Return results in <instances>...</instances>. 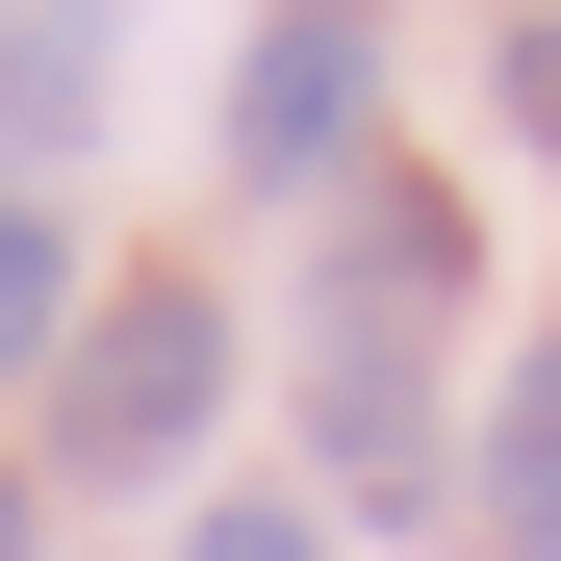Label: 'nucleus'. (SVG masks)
<instances>
[{
	"instance_id": "1",
	"label": "nucleus",
	"mask_w": 561,
	"mask_h": 561,
	"mask_svg": "<svg viewBox=\"0 0 561 561\" xmlns=\"http://www.w3.org/2000/svg\"><path fill=\"white\" fill-rule=\"evenodd\" d=\"M205 409H230V280H103V307H77V357H51V459L77 485H179V459H205Z\"/></svg>"
},
{
	"instance_id": "2",
	"label": "nucleus",
	"mask_w": 561,
	"mask_h": 561,
	"mask_svg": "<svg viewBox=\"0 0 561 561\" xmlns=\"http://www.w3.org/2000/svg\"><path fill=\"white\" fill-rule=\"evenodd\" d=\"M459 280H485V230H459V205H357L332 280H307V357H434Z\"/></svg>"
},
{
	"instance_id": "9",
	"label": "nucleus",
	"mask_w": 561,
	"mask_h": 561,
	"mask_svg": "<svg viewBox=\"0 0 561 561\" xmlns=\"http://www.w3.org/2000/svg\"><path fill=\"white\" fill-rule=\"evenodd\" d=\"M485 103H511V153H536V179H561V0H536V26H511V51H485Z\"/></svg>"
},
{
	"instance_id": "10",
	"label": "nucleus",
	"mask_w": 561,
	"mask_h": 561,
	"mask_svg": "<svg viewBox=\"0 0 561 561\" xmlns=\"http://www.w3.org/2000/svg\"><path fill=\"white\" fill-rule=\"evenodd\" d=\"M26 536H51V459H0V561H26Z\"/></svg>"
},
{
	"instance_id": "11",
	"label": "nucleus",
	"mask_w": 561,
	"mask_h": 561,
	"mask_svg": "<svg viewBox=\"0 0 561 561\" xmlns=\"http://www.w3.org/2000/svg\"><path fill=\"white\" fill-rule=\"evenodd\" d=\"M332 26H357V0H332Z\"/></svg>"
},
{
	"instance_id": "5",
	"label": "nucleus",
	"mask_w": 561,
	"mask_h": 561,
	"mask_svg": "<svg viewBox=\"0 0 561 561\" xmlns=\"http://www.w3.org/2000/svg\"><path fill=\"white\" fill-rule=\"evenodd\" d=\"M485 536H511V561H561V332L511 357V409H485Z\"/></svg>"
},
{
	"instance_id": "8",
	"label": "nucleus",
	"mask_w": 561,
	"mask_h": 561,
	"mask_svg": "<svg viewBox=\"0 0 561 561\" xmlns=\"http://www.w3.org/2000/svg\"><path fill=\"white\" fill-rule=\"evenodd\" d=\"M179 561H332V536H307V485H230V511H179Z\"/></svg>"
},
{
	"instance_id": "4",
	"label": "nucleus",
	"mask_w": 561,
	"mask_h": 561,
	"mask_svg": "<svg viewBox=\"0 0 561 561\" xmlns=\"http://www.w3.org/2000/svg\"><path fill=\"white\" fill-rule=\"evenodd\" d=\"M307 434L357 511H434V357H307Z\"/></svg>"
},
{
	"instance_id": "3",
	"label": "nucleus",
	"mask_w": 561,
	"mask_h": 561,
	"mask_svg": "<svg viewBox=\"0 0 561 561\" xmlns=\"http://www.w3.org/2000/svg\"><path fill=\"white\" fill-rule=\"evenodd\" d=\"M357 103H383L357 26H332V0H280V26L230 51V179H357Z\"/></svg>"
},
{
	"instance_id": "6",
	"label": "nucleus",
	"mask_w": 561,
	"mask_h": 561,
	"mask_svg": "<svg viewBox=\"0 0 561 561\" xmlns=\"http://www.w3.org/2000/svg\"><path fill=\"white\" fill-rule=\"evenodd\" d=\"M77 357V230H51V179H0V383H51Z\"/></svg>"
},
{
	"instance_id": "7",
	"label": "nucleus",
	"mask_w": 561,
	"mask_h": 561,
	"mask_svg": "<svg viewBox=\"0 0 561 561\" xmlns=\"http://www.w3.org/2000/svg\"><path fill=\"white\" fill-rule=\"evenodd\" d=\"M77 103H103V26H0V128L77 153Z\"/></svg>"
}]
</instances>
